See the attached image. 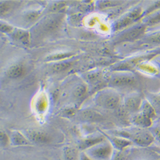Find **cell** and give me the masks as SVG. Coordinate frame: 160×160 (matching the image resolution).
Segmentation results:
<instances>
[{
	"mask_svg": "<svg viewBox=\"0 0 160 160\" xmlns=\"http://www.w3.org/2000/svg\"><path fill=\"white\" fill-rule=\"evenodd\" d=\"M97 105L106 109H115L121 102V97L117 92L112 90H102L95 97Z\"/></svg>",
	"mask_w": 160,
	"mask_h": 160,
	"instance_id": "2",
	"label": "cell"
},
{
	"mask_svg": "<svg viewBox=\"0 0 160 160\" xmlns=\"http://www.w3.org/2000/svg\"><path fill=\"white\" fill-rule=\"evenodd\" d=\"M10 139L12 144L14 146H24L28 145L31 143V142L26 136L18 131L12 132Z\"/></svg>",
	"mask_w": 160,
	"mask_h": 160,
	"instance_id": "7",
	"label": "cell"
},
{
	"mask_svg": "<svg viewBox=\"0 0 160 160\" xmlns=\"http://www.w3.org/2000/svg\"><path fill=\"white\" fill-rule=\"evenodd\" d=\"M112 152V145L104 142L86 151L87 155L93 160H106L110 158Z\"/></svg>",
	"mask_w": 160,
	"mask_h": 160,
	"instance_id": "3",
	"label": "cell"
},
{
	"mask_svg": "<svg viewBox=\"0 0 160 160\" xmlns=\"http://www.w3.org/2000/svg\"><path fill=\"white\" fill-rule=\"evenodd\" d=\"M156 135L158 139L160 141V130H157L156 131Z\"/></svg>",
	"mask_w": 160,
	"mask_h": 160,
	"instance_id": "24",
	"label": "cell"
},
{
	"mask_svg": "<svg viewBox=\"0 0 160 160\" xmlns=\"http://www.w3.org/2000/svg\"><path fill=\"white\" fill-rule=\"evenodd\" d=\"M132 122L138 127L142 128H148L151 124V118L148 116L141 113L133 117Z\"/></svg>",
	"mask_w": 160,
	"mask_h": 160,
	"instance_id": "9",
	"label": "cell"
},
{
	"mask_svg": "<svg viewBox=\"0 0 160 160\" xmlns=\"http://www.w3.org/2000/svg\"><path fill=\"white\" fill-rule=\"evenodd\" d=\"M26 136L31 142L38 144H48L51 141V137L48 133L37 129L26 131Z\"/></svg>",
	"mask_w": 160,
	"mask_h": 160,
	"instance_id": "4",
	"label": "cell"
},
{
	"mask_svg": "<svg viewBox=\"0 0 160 160\" xmlns=\"http://www.w3.org/2000/svg\"><path fill=\"white\" fill-rule=\"evenodd\" d=\"M24 73V67L21 64H15L12 65L7 72V74L9 78L14 79L21 77Z\"/></svg>",
	"mask_w": 160,
	"mask_h": 160,
	"instance_id": "11",
	"label": "cell"
},
{
	"mask_svg": "<svg viewBox=\"0 0 160 160\" xmlns=\"http://www.w3.org/2000/svg\"><path fill=\"white\" fill-rule=\"evenodd\" d=\"M113 145L117 149L121 151L132 144V142L123 137H113L111 138Z\"/></svg>",
	"mask_w": 160,
	"mask_h": 160,
	"instance_id": "13",
	"label": "cell"
},
{
	"mask_svg": "<svg viewBox=\"0 0 160 160\" xmlns=\"http://www.w3.org/2000/svg\"><path fill=\"white\" fill-rule=\"evenodd\" d=\"M158 22H160V14L152 18L150 20H149V22H148V23L151 24H154Z\"/></svg>",
	"mask_w": 160,
	"mask_h": 160,
	"instance_id": "21",
	"label": "cell"
},
{
	"mask_svg": "<svg viewBox=\"0 0 160 160\" xmlns=\"http://www.w3.org/2000/svg\"><path fill=\"white\" fill-rule=\"evenodd\" d=\"M118 135L141 146H148L154 140L152 135L149 132L140 128L118 132Z\"/></svg>",
	"mask_w": 160,
	"mask_h": 160,
	"instance_id": "1",
	"label": "cell"
},
{
	"mask_svg": "<svg viewBox=\"0 0 160 160\" xmlns=\"http://www.w3.org/2000/svg\"><path fill=\"white\" fill-rule=\"evenodd\" d=\"M112 160H127V159L124 153L122 152H118L113 156Z\"/></svg>",
	"mask_w": 160,
	"mask_h": 160,
	"instance_id": "20",
	"label": "cell"
},
{
	"mask_svg": "<svg viewBox=\"0 0 160 160\" xmlns=\"http://www.w3.org/2000/svg\"><path fill=\"white\" fill-rule=\"evenodd\" d=\"M1 30L4 33H12L14 32V30L11 26L3 23L1 24Z\"/></svg>",
	"mask_w": 160,
	"mask_h": 160,
	"instance_id": "19",
	"label": "cell"
},
{
	"mask_svg": "<svg viewBox=\"0 0 160 160\" xmlns=\"http://www.w3.org/2000/svg\"><path fill=\"white\" fill-rule=\"evenodd\" d=\"M78 150L72 146H66L63 149L64 160H77Z\"/></svg>",
	"mask_w": 160,
	"mask_h": 160,
	"instance_id": "14",
	"label": "cell"
},
{
	"mask_svg": "<svg viewBox=\"0 0 160 160\" xmlns=\"http://www.w3.org/2000/svg\"><path fill=\"white\" fill-rule=\"evenodd\" d=\"M145 30V27L144 26H138L136 27L132 28L126 32L123 35L120 37L119 39L121 41H130L135 40L141 36H142Z\"/></svg>",
	"mask_w": 160,
	"mask_h": 160,
	"instance_id": "6",
	"label": "cell"
},
{
	"mask_svg": "<svg viewBox=\"0 0 160 160\" xmlns=\"http://www.w3.org/2000/svg\"><path fill=\"white\" fill-rule=\"evenodd\" d=\"M12 36L17 41L27 45L30 42V35L27 32L23 30H14L12 32Z\"/></svg>",
	"mask_w": 160,
	"mask_h": 160,
	"instance_id": "12",
	"label": "cell"
},
{
	"mask_svg": "<svg viewBox=\"0 0 160 160\" xmlns=\"http://www.w3.org/2000/svg\"><path fill=\"white\" fill-rule=\"evenodd\" d=\"M110 83L112 86L118 87H125L134 85L135 83V77L127 74H118L111 77Z\"/></svg>",
	"mask_w": 160,
	"mask_h": 160,
	"instance_id": "5",
	"label": "cell"
},
{
	"mask_svg": "<svg viewBox=\"0 0 160 160\" xmlns=\"http://www.w3.org/2000/svg\"><path fill=\"white\" fill-rule=\"evenodd\" d=\"M142 113L148 116L151 118L154 116V110L149 103H145L142 108Z\"/></svg>",
	"mask_w": 160,
	"mask_h": 160,
	"instance_id": "16",
	"label": "cell"
},
{
	"mask_svg": "<svg viewBox=\"0 0 160 160\" xmlns=\"http://www.w3.org/2000/svg\"><path fill=\"white\" fill-rule=\"evenodd\" d=\"M87 87L83 84L77 85L73 90L72 95L76 99H81L83 98L87 93Z\"/></svg>",
	"mask_w": 160,
	"mask_h": 160,
	"instance_id": "15",
	"label": "cell"
},
{
	"mask_svg": "<svg viewBox=\"0 0 160 160\" xmlns=\"http://www.w3.org/2000/svg\"><path fill=\"white\" fill-rule=\"evenodd\" d=\"M141 105V98L138 96H132L128 98L124 102L125 108L128 111L136 112Z\"/></svg>",
	"mask_w": 160,
	"mask_h": 160,
	"instance_id": "8",
	"label": "cell"
},
{
	"mask_svg": "<svg viewBox=\"0 0 160 160\" xmlns=\"http://www.w3.org/2000/svg\"><path fill=\"white\" fill-rule=\"evenodd\" d=\"M151 41L152 42H160V33L159 35L153 36L151 38Z\"/></svg>",
	"mask_w": 160,
	"mask_h": 160,
	"instance_id": "22",
	"label": "cell"
},
{
	"mask_svg": "<svg viewBox=\"0 0 160 160\" xmlns=\"http://www.w3.org/2000/svg\"><path fill=\"white\" fill-rule=\"evenodd\" d=\"M104 142L102 137H93L82 140L79 144V148L82 150H87L92 147Z\"/></svg>",
	"mask_w": 160,
	"mask_h": 160,
	"instance_id": "10",
	"label": "cell"
},
{
	"mask_svg": "<svg viewBox=\"0 0 160 160\" xmlns=\"http://www.w3.org/2000/svg\"><path fill=\"white\" fill-rule=\"evenodd\" d=\"M103 3H104V4H102V6H104V7H106L107 6V3H109V2H102ZM118 3V2H111V3H110V4H109L108 6H113V5H116V4H114V3Z\"/></svg>",
	"mask_w": 160,
	"mask_h": 160,
	"instance_id": "23",
	"label": "cell"
},
{
	"mask_svg": "<svg viewBox=\"0 0 160 160\" xmlns=\"http://www.w3.org/2000/svg\"><path fill=\"white\" fill-rule=\"evenodd\" d=\"M0 137H1V143L2 145L3 146H7L9 142L10 141V139H9L8 137L7 136V135L5 133V132L3 131H1V135H0Z\"/></svg>",
	"mask_w": 160,
	"mask_h": 160,
	"instance_id": "18",
	"label": "cell"
},
{
	"mask_svg": "<svg viewBox=\"0 0 160 160\" xmlns=\"http://www.w3.org/2000/svg\"><path fill=\"white\" fill-rule=\"evenodd\" d=\"M70 65H71L70 63L62 62L60 63H58V64L55 65V66H53V69H54V71H55L60 72V71H62L67 69L69 68V67H70Z\"/></svg>",
	"mask_w": 160,
	"mask_h": 160,
	"instance_id": "17",
	"label": "cell"
}]
</instances>
